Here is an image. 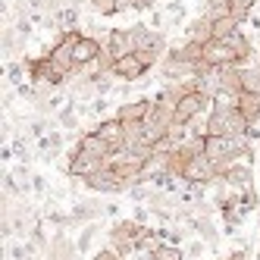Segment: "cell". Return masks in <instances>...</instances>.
I'll use <instances>...</instances> for the list:
<instances>
[{"label": "cell", "instance_id": "cell-1", "mask_svg": "<svg viewBox=\"0 0 260 260\" xmlns=\"http://www.w3.org/2000/svg\"><path fill=\"white\" fill-rule=\"evenodd\" d=\"M204 154H207L216 166H229L245 160L254 166V144L248 138H232V135H207L204 138Z\"/></svg>", "mask_w": 260, "mask_h": 260}, {"label": "cell", "instance_id": "cell-2", "mask_svg": "<svg viewBox=\"0 0 260 260\" xmlns=\"http://www.w3.org/2000/svg\"><path fill=\"white\" fill-rule=\"evenodd\" d=\"M144 229H147V226H138L135 219H116L113 226H110V232H107V245L116 248V251L128 260V257L138 251V241H141Z\"/></svg>", "mask_w": 260, "mask_h": 260}, {"label": "cell", "instance_id": "cell-3", "mask_svg": "<svg viewBox=\"0 0 260 260\" xmlns=\"http://www.w3.org/2000/svg\"><path fill=\"white\" fill-rule=\"evenodd\" d=\"M22 63H25V69H28V79H31V85H38V88H47V91H63V85L69 82L63 72L53 66L47 57H22Z\"/></svg>", "mask_w": 260, "mask_h": 260}, {"label": "cell", "instance_id": "cell-4", "mask_svg": "<svg viewBox=\"0 0 260 260\" xmlns=\"http://www.w3.org/2000/svg\"><path fill=\"white\" fill-rule=\"evenodd\" d=\"M173 125H176V107L173 104H163V101H154L151 113L144 116V138L151 141V144H157Z\"/></svg>", "mask_w": 260, "mask_h": 260}, {"label": "cell", "instance_id": "cell-5", "mask_svg": "<svg viewBox=\"0 0 260 260\" xmlns=\"http://www.w3.org/2000/svg\"><path fill=\"white\" fill-rule=\"evenodd\" d=\"M82 182H85V188H91L94 194H122V191H132V188H128V185L119 179V173L113 170V163H104L94 176H88V179H82Z\"/></svg>", "mask_w": 260, "mask_h": 260}, {"label": "cell", "instance_id": "cell-6", "mask_svg": "<svg viewBox=\"0 0 260 260\" xmlns=\"http://www.w3.org/2000/svg\"><path fill=\"white\" fill-rule=\"evenodd\" d=\"M213 110V98H207L204 91H188L179 104H176V122L179 125H188L194 116H201V113H210Z\"/></svg>", "mask_w": 260, "mask_h": 260}, {"label": "cell", "instance_id": "cell-7", "mask_svg": "<svg viewBox=\"0 0 260 260\" xmlns=\"http://www.w3.org/2000/svg\"><path fill=\"white\" fill-rule=\"evenodd\" d=\"M216 176H219V166H216L207 154H198V157L182 170L179 179H182V182H188V185H210Z\"/></svg>", "mask_w": 260, "mask_h": 260}, {"label": "cell", "instance_id": "cell-8", "mask_svg": "<svg viewBox=\"0 0 260 260\" xmlns=\"http://www.w3.org/2000/svg\"><path fill=\"white\" fill-rule=\"evenodd\" d=\"M219 176L226 179L235 191H245V188H254V166L238 160V163H229V166H219Z\"/></svg>", "mask_w": 260, "mask_h": 260}, {"label": "cell", "instance_id": "cell-9", "mask_svg": "<svg viewBox=\"0 0 260 260\" xmlns=\"http://www.w3.org/2000/svg\"><path fill=\"white\" fill-rule=\"evenodd\" d=\"M147 69H151V66H147L138 53H125V57H119L113 63V72H116L119 82H141L147 76Z\"/></svg>", "mask_w": 260, "mask_h": 260}, {"label": "cell", "instance_id": "cell-10", "mask_svg": "<svg viewBox=\"0 0 260 260\" xmlns=\"http://www.w3.org/2000/svg\"><path fill=\"white\" fill-rule=\"evenodd\" d=\"M104 163H110V160H98V157H91V154H82L79 147L69 154V163H66V173L72 176V179H88V176H94Z\"/></svg>", "mask_w": 260, "mask_h": 260}, {"label": "cell", "instance_id": "cell-11", "mask_svg": "<svg viewBox=\"0 0 260 260\" xmlns=\"http://www.w3.org/2000/svg\"><path fill=\"white\" fill-rule=\"evenodd\" d=\"M101 53H104V44H101V38H94V35H82V38H79V44H76V50H72V57H76V66H79V72H82V69H88V66H94Z\"/></svg>", "mask_w": 260, "mask_h": 260}, {"label": "cell", "instance_id": "cell-12", "mask_svg": "<svg viewBox=\"0 0 260 260\" xmlns=\"http://www.w3.org/2000/svg\"><path fill=\"white\" fill-rule=\"evenodd\" d=\"M94 132H98V135H101V138L110 144V151H113V157H116V154H122V147H125V125H122L116 116L101 119Z\"/></svg>", "mask_w": 260, "mask_h": 260}, {"label": "cell", "instance_id": "cell-13", "mask_svg": "<svg viewBox=\"0 0 260 260\" xmlns=\"http://www.w3.org/2000/svg\"><path fill=\"white\" fill-rule=\"evenodd\" d=\"M204 63H207V66H241L238 57L232 53V47L226 41H219V38L204 44Z\"/></svg>", "mask_w": 260, "mask_h": 260}, {"label": "cell", "instance_id": "cell-14", "mask_svg": "<svg viewBox=\"0 0 260 260\" xmlns=\"http://www.w3.org/2000/svg\"><path fill=\"white\" fill-rule=\"evenodd\" d=\"M76 257H82V254H79V245H76V238H69L66 232H53V235H50L47 260H76Z\"/></svg>", "mask_w": 260, "mask_h": 260}, {"label": "cell", "instance_id": "cell-15", "mask_svg": "<svg viewBox=\"0 0 260 260\" xmlns=\"http://www.w3.org/2000/svg\"><path fill=\"white\" fill-rule=\"evenodd\" d=\"M154 98H138V101H122L116 110V119L119 122H144V116L151 113Z\"/></svg>", "mask_w": 260, "mask_h": 260}, {"label": "cell", "instance_id": "cell-16", "mask_svg": "<svg viewBox=\"0 0 260 260\" xmlns=\"http://www.w3.org/2000/svg\"><path fill=\"white\" fill-rule=\"evenodd\" d=\"M63 144H66L63 128H50V132H47L41 141H35V151H38L47 163H57V157H60V151H63Z\"/></svg>", "mask_w": 260, "mask_h": 260}, {"label": "cell", "instance_id": "cell-17", "mask_svg": "<svg viewBox=\"0 0 260 260\" xmlns=\"http://www.w3.org/2000/svg\"><path fill=\"white\" fill-rule=\"evenodd\" d=\"M76 147H79L82 154H91V157H98V160H113V151H110V144H107L98 132H82Z\"/></svg>", "mask_w": 260, "mask_h": 260}, {"label": "cell", "instance_id": "cell-18", "mask_svg": "<svg viewBox=\"0 0 260 260\" xmlns=\"http://www.w3.org/2000/svg\"><path fill=\"white\" fill-rule=\"evenodd\" d=\"M101 44H104V53H110L113 60L125 57V53H132V47H128V31L125 28H110L107 38H101Z\"/></svg>", "mask_w": 260, "mask_h": 260}, {"label": "cell", "instance_id": "cell-19", "mask_svg": "<svg viewBox=\"0 0 260 260\" xmlns=\"http://www.w3.org/2000/svg\"><path fill=\"white\" fill-rule=\"evenodd\" d=\"M69 98H76V101H82V104H91V101H98L101 94H98L94 79H91L88 72H79V76L72 79V85H69Z\"/></svg>", "mask_w": 260, "mask_h": 260}, {"label": "cell", "instance_id": "cell-20", "mask_svg": "<svg viewBox=\"0 0 260 260\" xmlns=\"http://www.w3.org/2000/svg\"><path fill=\"white\" fill-rule=\"evenodd\" d=\"M213 16L210 13H201L198 16V19L188 25V28H185V35H188V38H185V41H198V44H207V41H213Z\"/></svg>", "mask_w": 260, "mask_h": 260}, {"label": "cell", "instance_id": "cell-21", "mask_svg": "<svg viewBox=\"0 0 260 260\" xmlns=\"http://www.w3.org/2000/svg\"><path fill=\"white\" fill-rule=\"evenodd\" d=\"M219 41H226V44L232 47V53L238 57V63H241V66H245V63L254 57V44H251V38H248V35L241 31V28H235L232 35H226V38H219Z\"/></svg>", "mask_w": 260, "mask_h": 260}, {"label": "cell", "instance_id": "cell-22", "mask_svg": "<svg viewBox=\"0 0 260 260\" xmlns=\"http://www.w3.org/2000/svg\"><path fill=\"white\" fill-rule=\"evenodd\" d=\"M238 110L251 125H260V94H251V91H241L238 98Z\"/></svg>", "mask_w": 260, "mask_h": 260}, {"label": "cell", "instance_id": "cell-23", "mask_svg": "<svg viewBox=\"0 0 260 260\" xmlns=\"http://www.w3.org/2000/svg\"><path fill=\"white\" fill-rule=\"evenodd\" d=\"M101 229H104V222H101V219H94V222H88V226H82V235L76 238V245H79V254H82V257H85L91 248H94V241H98Z\"/></svg>", "mask_w": 260, "mask_h": 260}, {"label": "cell", "instance_id": "cell-24", "mask_svg": "<svg viewBox=\"0 0 260 260\" xmlns=\"http://www.w3.org/2000/svg\"><path fill=\"white\" fill-rule=\"evenodd\" d=\"M25 76H28V69H25V63H22V60H7L4 79H7V85H10V88L25 85Z\"/></svg>", "mask_w": 260, "mask_h": 260}, {"label": "cell", "instance_id": "cell-25", "mask_svg": "<svg viewBox=\"0 0 260 260\" xmlns=\"http://www.w3.org/2000/svg\"><path fill=\"white\" fill-rule=\"evenodd\" d=\"M166 19H170V28H179L188 19V7H185L182 0H170V4H166Z\"/></svg>", "mask_w": 260, "mask_h": 260}, {"label": "cell", "instance_id": "cell-26", "mask_svg": "<svg viewBox=\"0 0 260 260\" xmlns=\"http://www.w3.org/2000/svg\"><path fill=\"white\" fill-rule=\"evenodd\" d=\"M50 128H53V122L44 119V116H38V119H28V122H25V135H28L31 141H41Z\"/></svg>", "mask_w": 260, "mask_h": 260}, {"label": "cell", "instance_id": "cell-27", "mask_svg": "<svg viewBox=\"0 0 260 260\" xmlns=\"http://www.w3.org/2000/svg\"><path fill=\"white\" fill-rule=\"evenodd\" d=\"M241 88L251 91V94H260V66L241 69Z\"/></svg>", "mask_w": 260, "mask_h": 260}, {"label": "cell", "instance_id": "cell-28", "mask_svg": "<svg viewBox=\"0 0 260 260\" xmlns=\"http://www.w3.org/2000/svg\"><path fill=\"white\" fill-rule=\"evenodd\" d=\"M151 254L157 260H188V257H185V248H179V245H163V241H160Z\"/></svg>", "mask_w": 260, "mask_h": 260}, {"label": "cell", "instance_id": "cell-29", "mask_svg": "<svg viewBox=\"0 0 260 260\" xmlns=\"http://www.w3.org/2000/svg\"><path fill=\"white\" fill-rule=\"evenodd\" d=\"M235 28H241V22L235 16H222V19L213 22V38H226V35H232Z\"/></svg>", "mask_w": 260, "mask_h": 260}, {"label": "cell", "instance_id": "cell-30", "mask_svg": "<svg viewBox=\"0 0 260 260\" xmlns=\"http://www.w3.org/2000/svg\"><path fill=\"white\" fill-rule=\"evenodd\" d=\"M7 257L10 260H28L35 257L31 248H28V241H7Z\"/></svg>", "mask_w": 260, "mask_h": 260}, {"label": "cell", "instance_id": "cell-31", "mask_svg": "<svg viewBox=\"0 0 260 260\" xmlns=\"http://www.w3.org/2000/svg\"><path fill=\"white\" fill-rule=\"evenodd\" d=\"M213 19H222V16H232V0H207V10Z\"/></svg>", "mask_w": 260, "mask_h": 260}, {"label": "cell", "instance_id": "cell-32", "mask_svg": "<svg viewBox=\"0 0 260 260\" xmlns=\"http://www.w3.org/2000/svg\"><path fill=\"white\" fill-rule=\"evenodd\" d=\"M254 7H257V0H232V16L238 22H248V16H251Z\"/></svg>", "mask_w": 260, "mask_h": 260}, {"label": "cell", "instance_id": "cell-33", "mask_svg": "<svg viewBox=\"0 0 260 260\" xmlns=\"http://www.w3.org/2000/svg\"><path fill=\"white\" fill-rule=\"evenodd\" d=\"M207 241H204V238H191L188 241V245H185V257H188V260H201L204 254H207Z\"/></svg>", "mask_w": 260, "mask_h": 260}, {"label": "cell", "instance_id": "cell-34", "mask_svg": "<svg viewBox=\"0 0 260 260\" xmlns=\"http://www.w3.org/2000/svg\"><path fill=\"white\" fill-rule=\"evenodd\" d=\"M107 110H110V101L107 98H98L88 104V113L85 116H98V119H107Z\"/></svg>", "mask_w": 260, "mask_h": 260}, {"label": "cell", "instance_id": "cell-35", "mask_svg": "<svg viewBox=\"0 0 260 260\" xmlns=\"http://www.w3.org/2000/svg\"><path fill=\"white\" fill-rule=\"evenodd\" d=\"M16 31H19L22 38H31V35H35V22H31V13H28V16H16Z\"/></svg>", "mask_w": 260, "mask_h": 260}, {"label": "cell", "instance_id": "cell-36", "mask_svg": "<svg viewBox=\"0 0 260 260\" xmlns=\"http://www.w3.org/2000/svg\"><path fill=\"white\" fill-rule=\"evenodd\" d=\"M50 191V185H47V179L41 176V173H35V179H31V194L35 198H44Z\"/></svg>", "mask_w": 260, "mask_h": 260}, {"label": "cell", "instance_id": "cell-37", "mask_svg": "<svg viewBox=\"0 0 260 260\" xmlns=\"http://www.w3.org/2000/svg\"><path fill=\"white\" fill-rule=\"evenodd\" d=\"M151 216H154V213H151V207H147V204H138V207L132 210V219L138 222V226H147V222H151Z\"/></svg>", "mask_w": 260, "mask_h": 260}, {"label": "cell", "instance_id": "cell-38", "mask_svg": "<svg viewBox=\"0 0 260 260\" xmlns=\"http://www.w3.org/2000/svg\"><path fill=\"white\" fill-rule=\"evenodd\" d=\"M91 260H125L116 248H110V245H104V248H98L94 251V257H91Z\"/></svg>", "mask_w": 260, "mask_h": 260}, {"label": "cell", "instance_id": "cell-39", "mask_svg": "<svg viewBox=\"0 0 260 260\" xmlns=\"http://www.w3.org/2000/svg\"><path fill=\"white\" fill-rule=\"evenodd\" d=\"M91 7L101 16H116V0H91Z\"/></svg>", "mask_w": 260, "mask_h": 260}, {"label": "cell", "instance_id": "cell-40", "mask_svg": "<svg viewBox=\"0 0 260 260\" xmlns=\"http://www.w3.org/2000/svg\"><path fill=\"white\" fill-rule=\"evenodd\" d=\"M119 13H135V0H116V16Z\"/></svg>", "mask_w": 260, "mask_h": 260}, {"label": "cell", "instance_id": "cell-41", "mask_svg": "<svg viewBox=\"0 0 260 260\" xmlns=\"http://www.w3.org/2000/svg\"><path fill=\"white\" fill-rule=\"evenodd\" d=\"M135 10L151 13V10H157V0H135Z\"/></svg>", "mask_w": 260, "mask_h": 260}, {"label": "cell", "instance_id": "cell-42", "mask_svg": "<svg viewBox=\"0 0 260 260\" xmlns=\"http://www.w3.org/2000/svg\"><path fill=\"white\" fill-rule=\"evenodd\" d=\"M219 260H248V254H245V251L238 248V251H229L226 257H219Z\"/></svg>", "mask_w": 260, "mask_h": 260}, {"label": "cell", "instance_id": "cell-43", "mask_svg": "<svg viewBox=\"0 0 260 260\" xmlns=\"http://www.w3.org/2000/svg\"><path fill=\"white\" fill-rule=\"evenodd\" d=\"M107 216H113V219L119 216V207H116V204H107Z\"/></svg>", "mask_w": 260, "mask_h": 260}, {"label": "cell", "instance_id": "cell-44", "mask_svg": "<svg viewBox=\"0 0 260 260\" xmlns=\"http://www.w3.org/2000/svg\"><path fill=\"white\" fill-rule=\"evenodd\" d=\"M254 260H260V251H257V257H254Z\"/></svg>", "mask_w": 260, "mask_h": 260}, {"label": "cell", "instance_id": "cell-45", "mask_svg": "<svg viewBox=\"0 0 260 260\" xmlns=\"http://www.w3.org/2000/svg\"><path fill=\"white\" fill-rule=\"evenodd\" d=\"M76 260H85V257H76Z\"/></svg>", "mask_w": 260, "mask_h": 260}, {"label": "cell", "instance_id": "cell-46", "mask_svg": "<svg viewBox=\"0 0 260 260\" xmlns=\"http://www.w3.org/2000/svg\"><path fill=\"white\" fill-rule=\"evenodd\" d=\"M4 260H10V257H4Z\"/></svg>", "mask_w": 260, "mask_h": 260}, {"label": "cell", "instance_id": "cell-47", "mask_svg": "<svg viewBox=\"0 0 260 260\" xmlns=\"http://www.w3.org/2000/svg\"><path fill=\"white\" fill-rule=\"evenodd\" d=\"M257 176H260V173H257Z\"/></svg>", "mask_w": 260, "mask_h": 260}]
</instances>
